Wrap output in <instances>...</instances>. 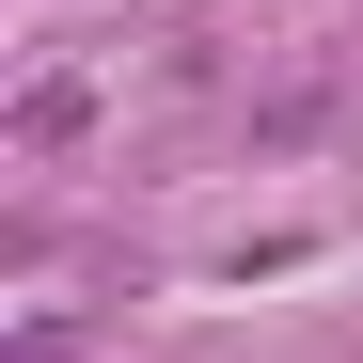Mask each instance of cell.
Returning a JSON list of instances; mask_svg holds the SVG:
<instances>
[{
  "mask_svg": "<svg viewBox=\"0 0 363 363\" xmlns=\"http://www.w3.org/2000/svg\"><path fill=\"white\" fill-rule=\"evenodd\" d=\"M79 127H95V95H79V79H32V95H16V143H32V158H48V143H79Z\"/></svg>",
  "mask_w": 363,
  "mask_h": 363,
  "instance_id": "obj_1",
  "label": "cell"
},
{
  "mask_svg": "<svg viewBox=\"0 0 363 363\" xmlns=\"http://www.w3.org/2000/svg\"><path fill=\"white\" fill-rule=\"evenodd\" d=\"M16 363H79V332H64V316H32V332H16Z\"/></svg>",
  "mask_w": 363,
  "mask_h": 363,
  "instance_id": "obj_2",
  "label": "cell"
}]
</instances>
